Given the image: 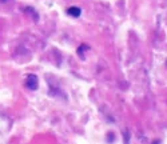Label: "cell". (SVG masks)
<instances>
[{"label": "cell", "mask_w": 167, "mask_h": 144, "mask_svg": "<svg viewBox=\"0 0 167 144\" xmlns=\"http://www.w3.org/2000/svg\"><path fill=\"white\" fill-rule=\"evenodd\" d=\"M26 84H27V87L30 88L31 91H36V90H38V86H39L38 76L34 75V74L28 75L27 76V80H26Z\"/></svg>", "instance_id": "6da1fadb"}, {"label": "cell", "mask_w": 167, "mask_h": 144, "mask_svg": "<svg viewBox=\"0 0 167 144\" xmlns=\"http://www.w3.org/2000/svg\"><path fill=\"white\" fill-rule=\"evenodd\" d=\"M67 14L72 16V18H79L80 14H82V10H80L79 7H71L67 10Z\"/></svg>", "instance_id": "7a4b0ae2"}, {"label": "cell", "mask_w": 167, "mask_h": 144, "mask_svg": "<svg viewBox=\"0 0 167 144\" xmlns=\"http://www.w3.org/2000/svg\"><path fill=\"white\" fill-rule=\"evenodd\" d=\"M24 11H26L27 14H31L35 22H38V20H39V15H38V12H36V11L34 10V8H31V7H27V8H24Z\"/></svg>", "instance_id": "3957f363"}, {"label": "cell", "mask_w": 167, "mask_h": 144, "mask_svg": "<svg viewBox=\"0 0 167 144\" xmlns=\"http://www.w3.org/2000/svg\"><path fill=\"white\" fill-rule=\"evenodd\" d=\"M10 0H0V3H8Z\"/></svg>", "instance_id": "277c9868"}]
</instances>
